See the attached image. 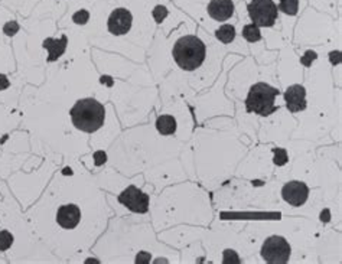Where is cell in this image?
Listing matches in <instances>:
<instances>
[{
	"instance_id": "obj_1",
	"label": "cell",
	"mask_w": 342,
	"mask_h": 264,
	"mask_svg": "<svg viewBox=\"0 0 342 264\" xmlns=\"http://www.w3.org/2000/svg\"><path fill=\"white\" fill-rule=\"evenodd\" d=\"M69 116H71L72 124L78 130L85 133H94L104 124L106 110H104V106L97 100L83 98V100H78L75 106L71 108Z\"/></svg>"
},
{
	"instance_id": "obj_2",
	"label": "cell",
	"mask_w": 342,
	"mask_h": 264,
	"mask_svg": "<svg viewBox=\"0 0 342 264\" xmlns=\"http://www.w3.org/2000/svg\"><path fill=\"white\" fill-rule=\"evenodd\" d=\"M205 44L194 35H186L179 38L172 49L174 60L185 71H194L199 68L205 60Z\"/></svg>"
},
{
	"instance_id": "obj_3",
	"label": "cell",
	"mask_w": 342,
	"mask_h": 264,
	"mask_svg": "<svg viewBox=\"0 0 342 264\" xmlns=\"http://www.w3.org/2000/svg\"><path fill=\"white\" fill-rule=\"evenodd\" d=\"M279 94V90L266 83L254 84L249 91L245 100V108L249 113H256L267 117L277 110L274 106V100Z\"/></svg>"
},
{
	"instance_id": "obj_4",
	"label": "cell",
	"mask_w": 342,
	"mask_h": 264,
	"mask_svg": "<svg viewBox=\"0 0 342 264\" xmlns=\"http://www.w3.org/2000/svg\"><path fill=\"white\" fill-rule=\"evenodd\" d=\"M251 22L259 28H270L277 21V5L273 0H251L247 6Z\"/></svg>"
},
{
	"instance_id": "obj_5",
	"label": "cell",
	"mask_w": 342,
	"mask_h": 264,
	"mask_svg": "<svg viewBox=\"0 0 342 264\" xmlns=\"http://www.w3.org/2000/svg\"><path fill=\"white\" fill-rule=\"evenodd\" d=\"M289 242L280 235H272L266 238L261 247V257L270 264H284L290 258Z\"/></svg>"
},
{
	"instance_id": "obj_6",
	"label": "cell",
	"mask_w": 342,
	"mask_h": 264,
	"mask_svg": "<svg viewBox=\"0 0 342 264\" xmlns=\"http://www.w3.org/2000/svg\"><path fill=\"white\" fill-rule=\"evenodd\" d=\"M119 202L123 204L126 208H129L131 212L136 214H145L149 210V195L142 192L140 189L131 185L126 188L119 195Z\"/></svg>"
},
{
	"instance_id": "obj_7",
	"label": "cell",
	"mask_w": 342,
	"mask_h": 264,
	"mask_svg": "<svg viewBox=\"0 0 342 264\" xmlns=\"http://www.w3.org/2000/svg\"><path fill=\"white\" fill-rule=\"evenodd\" d=\"M131 23H133V16L130 13V10L124 8H117L114 9L111 15L108 16L107 29L116 36H120V35H126L131 29Z\"/></svg>"
},
{
	"instance_id": "obj_8",
	"label": "cell",
	"mask_w": 342,
	"mask_h": 264,
	"mask_svg": "<svg viewBox=\"0 0 342 264\" xmlns=\"http://www.w3.org/2000/svg\"><path fill=\"white\" fill-rule=\"evenodd\" d=\"M281 196L288 204L293 205V206H300L308 201L309 188L303 182L290 181L284 183V186L281 189Z\"/></svg>"
},
{
	"instance_id": "obj_9",
	"label": "cell",
	"mask_w": 342,
	"mask_h": 264,
	"mask_svg": "<svg viewBox=\"0 0 342 264\" xmlns=\"http://www.w3.org/2000/svg\"><path fill=\"white\" fill-rule=\"evenodd\" d=\"M284 100H286V107L292 113L303 111L306 108V90L303 85L295 84L288 87L284 91Z\"/></svg>"
},
{
	"instance_id": "obj_10",
	"label": "cell",
	"mask_w": 342,
	"mask_h": 264,
	"mask_svg": "<svg viewBox=\"0 0 342 264\" xmlns=\"http://www.w3.org/2000/svg\"><path fill=\"white\" fill-rule=\"evenodd\" d=\"M80 219H81V211L74 204L62 205L56 212V222L65 230L75 228L80 224Z\"/></svg>"
},
{
	"instance_id": "obj_11",
	"label": "cell",
	"mask_w": 342,
	"mask_h": 264,
	"mask_svg": "<svg viewBox=\"0 0 342 264\" xmlns=\"http://www.w3.org/2000/svg\"><path fill=\"white\" fill-rule=\"evenodd\" d=\"M208 15L218 22H224L230 19L234 15L233 0H211L208 5Z\"/></svg>"
},
{
	"instance_id": "obj_12",
	"label": "cell",
	"mask_w": 342,
	"mask_h": 264,
	"mask_svg": "<svg viewBox=\"0 0 342 264\" xmlns=\"http://www.w3.org/2000/svg\"><path fill=\"white\" fill-rule=\"evenodd\" d=\"M67 45H68V38L64 35L60 39H53V38H46L44 41L42 46L48 51V61L49 62H53L56 61L60 56L64 55L65 49H67Z\"/></svg>"
},
{
	"instance_id": "obj_13",
	"label": "cell",
	"mask_w": 342,
	"mask_h": 264,
	"mask_svg": "<svg viewBox=\"0 0 342 264\" xmlns=\"http://www.w3.org/2000/svg\"><path fill=\"white\" fill-rule=\"evenodd\" d=\"M156 128L163 136L174 135L176 131V120L174 119V116H160L156 120Z\"/></svg>"
},
{
	"instance_id": "obj_14",
	"label": "cell",
	"mask_w": 342,
	"mask_h": 264,
	"mask_svg": "<svg viewBox=\"0 0 342 264\" xmlns=\"http://www.w3.org/2000/svg\"><path fill=\"white\" fill-rule=\"evenodd\" d=\"M215 36L222 44H231L236 39V28L233 25H222L215 30Z\"/></svg>"
},
{
	"instance_id": "obj_15",
	"label": "cell",
	"mask_w": 342,
	"mask_h": 264,
	"mask_svg": "<svg viewBox=\"0 0 342 264\" xmlns=\"http://www.w3.org/2000/svg\"><path fill=\"white\" fill-rule=\"evenodd\" d=\"M243 38L249 42H259L261 39V32H260V28L254 23H249L243 28Z\"/></svg>"
},
{
	"instance_id": "obj_16",
	"label": "cell",
	"mask_w": 342,
	"mask_h": 264,
	"mask_svg": "<svg viewBox=\"0 0 342 264\" xmlns=\"http://www.w3.org/2000/svg\"><path fill=\"white\" fill-rule=\"evenodd\" d=\"M277 9L283 12L284 15L295 16L297 13V9H299V0H280Z\"/></svg>"
},
{
	"instance_id": "obj_17",
	"label": "cell",
	"mask_w": 342,
	"mask_h": 264,
	"mask_svg": "<svg viewBox=\"0 0 342 264\" xmlns=\"http://www.w3.org/2000/svg\"><path fill=\"white\" fill-rule=\"evenodd\" d=\"M13 244V235L9 231H0V251H6Z\"/></svg>"
},
{
	"instance_id": "obj_18",
	"label": "cell",
	"mask_w": 342,
	"mask_h": 264,
	"mask_svg": "<svg viewBox=\"0 0 342 264\" xmlns=\"http://www.w3.org/2000/svg\"><path fill=\"white\" fill-rule=\"evenodd\" d=\"M274 152V163L277 165V166H283V165H286V162H288V152L284 150V149H281V147H276L273 149Z\"/></svg>"
},
{
	"instance_id": "obj_19",
	"label": "cell",
	"mask_w": 342,
	"mask_h": 264,
	"mask_svg": "<svg viewBox=\"0 0 342 264\" xmlns=\"http://www.w3.org/2000/svg\"><path fill=\"white\" fill-rule=\"evenodd\" d=\"M167 13H169V12H167V9L165 8V6L158 5L156 8L153 9L152 16H153V19L156 21V23H162L163 21H165V19H166Z\"/></svg>"
},
{
	"instance_id": "obj_20",
	"label": "cell",
	"mask_w": 342,
	"mask_h": 264,
	"mask_svg": "<svg viewBox=\"0 0 342 264\" xmlns=\"http://www.w3.org/2000/svg\"><path fill=\"white\" fill-rule=\"evenodd\" d=\"M88 19H90V13L87 10H84V9L77 10L75 13L72 15V21L77 25H85V23L88 22Z\"/></svg>"
},
{
	"instance_id": "obj_21",
	"label": "cell",
	"mask_w": 342,
	"mask_h": 264,
	"mask_svg": "<svg viewBox=\"0 0 342 264\" xmlns=\"http://www.w3.org/2000/svg\"><path fill=\"white\" fill-rule=\"evenodd\" d=\"M316 58H318V53L315 52V51H306V53L300 58V62H302V65H305V67H311L312 62L316 60Z\"/></svg>"
},
{
	"instance_id": "obj_22",
	"label": "cell",
	"mask_w": 342,
	"mask_h": 264,
	"mask_svg": "<svg viewBox=\"0 0 342 264\" xmlns=\"http://www.w3.org/2000/svg\"><path fill=\"white\" fill-rule=\"evenodd\" d=\"M224 263H240V257L237 256L236 251H233V250H225L224 251V260H222Z\"/></svg>"
},
{
	"instance_id": "obj_23",
	"label": "cell",
	"mask_w": 342,
	"mask_h": 264,
	"mask_svg": "<svg viewBox=\"0 0 342 264\" xmlns=\"http://www.w3.org/2000/svg\"><path fill=\"white\" fill-rule=\"evenodd\" d=\"M17 30H19V25L16 22H8L3 26V32L8 36H13L15 33H17Z\"/></svg>"
},
{
	"instance_id": "obj_24",
	"label": "cell",
	"mask_w": 342,
	"mask_h": 264,
	"mask_svg": "<svg viewBox=\"0 0 342 264\" xmlns=\"http://www.w3.org/2000/svg\"><path fill=\"white\" fill-rule=\"evenodd\" d=\"M94 160H96V165H97V166H101L103 163H106L107 160L106 153L101 150L96 152V153H94Z\"/></svg>"
},
{
	"instance_id": "obj_25",
	"label": "cell",
	"mask_w": 342,
	"mask_h": 264,
	"mask_svg": "<svg viewBox=\"0 0 342 264\" xmlns=\"http://www.w3.org/2000/svg\"><path fill=\"white\" fill-rule=\"evenodd\" d=\"M149 260H150V254L145 253V251L139 253L136 257V263H149Z\"/></svg>"
},
{
	"instance_id": "obj_26",
	"label": "cell",
	"mask_w": 342,
	"mask_h": 264,
	"mask_svg": "<svg viewBox=\"0 0 342 264\" xmlns=\"http://www.w3.org/2000/svg\"><path fill=\"white\" fill-rule=\"evenodd\" d=\"M9 85H10V81H9L8 77L5 74H0V91L9 88Z\"/></svg>"
},
{
	"instance_id": "obj_27",
	"label": "cell",
	"mask_w": 342,
	"mask_h": 264,
	"mask_svg": "<svg viewBox=\"0 0 342 264\" xmlns=\"http://www.w3.org/2000/svg\"><path fill=\"white\" fill-rule=\"evenodd\" d=\"M62 174L65 175V176H71V175H72V171H71L69 167H65V169L62 171Z\"/></svg>"
}]
</instances>
